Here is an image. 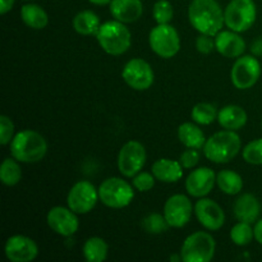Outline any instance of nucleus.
I'll list each match as a JSON object with an SVG mask.
<instances>
[{
    "instance_id": "nucleus-1",
    "label": "nucleus",
    "mask_w": 262,
    "mask_h": 262,
    "mask_svg": "<svg viewBox=\"0 0 262 262\" xmlns=\"http://www.w3.org/2000/svg\"><path fill=\"white\" fill-rule=\"evenodd\" d=\"M188 18L194 30L210 36H216L225 23L224 10L216 0H192Z\"/></svg>"
},
{
    "instance_id": "nucleus-2",
    "label": "nucleus",
    "mask_w": 262,
    "mask_h": 262,
    "mask_svg": "<svg viewBox=\"0 0 262 262\" xmlns=\"http://www.w3.org/2000/svg\"><path fill=\"white\" fill-rule=\"evenodd\" d=\"M46 152H48L46 140L36 130H20L10 142V154L19 163H38L45 158Z\"/></svg>"
},
{
    "instance_id": "nucleus-3",
    "label": "nucleus",
    "mask_w": 262,
    "mask_h": 262,
    "mask_svg": "<svg viewBox=\"0 0 262 262\" xmlns=\"http://www.w3.org/2000/svg\"><path fill=\"white\" fill-rule=\"evenodd\" d=\"M242 147V141L235 130H220L207 138L204 146V154L207 160L215 164L232 161Z\"/></svg>"
},
{
    "instance_id": "nucleus-4",
    "label": "nucleus",
    "mask_w": 262,
    "mask_h": 262,
    "mask_svg": "<svg viewBox=\"0 0 262 262\" xmlns=\"http://www.w3.org/2000/svg\"><path fill=\"white\" fill-rule=\"evenodd\" d=\"M96 38L102 50L109 55H123L132 45V35L125 23L119 20H107L102 23Z\"/></svg>"
},
{
    "instance_id": "nucleus-5",
    "label": "nucleus",
    "mask_w": 262,
    "mask_h": 262,
    "mask_svg": "<svg viewBox=\"0 0 262 262\" xmlns=\"http://www.w3.org/2000/svg\"><path fill=\"white\" fill-rule=\"evenodd\" d=\"M100 201L110 209H124L135 199L133 186L118 177L107 178L99 187Z\"/></svg>"
},
{
    "instance_id": "nucleus-6",
    "label": "nucleus",
    "mask_w": 262,
    "mask_h": 262,
    "mask_svg": "<svg viewBox=\"0 0 262 262\" xmlns=\"http://www.w3.org/2000/svg\"><path fill=\"white\" fill-rule=\"evenodd\" d=\"M216 242L210 233L196 232L184 239L181 257L184 262H210L215 256Z\"/></svg>"
},
{
    "instance_id": "nucleus-7",
    "label": "nucleus",
    "mask_w": 262,
    "mask_h": 262,
    "mask_svg": "<svg viewBox=\"0 0 262 262\" xmlns=\"http://www.w3.org/2000/svg\"><path fill=\"white\" fill-rule=\"evenodd\" d=\"M225 26L238 33L250 30L257 18V8L253 0H230L224 10Z\"/></svg>"
},
{
    "instance_id": "nucleus-8",
    "label": "nucleus",
    "mask_w": 262,
    "mask_h": 262,
    "mask_svg": "<svg viewBox=\"0 0 262 262\" xmlns=\"http://www.w3.org/2000/svg\"><path fill=\"white\" fill-rule=\"evenodd\" d=\"M148 42L151 50L164 59L176 56L181 49V37L178 31L169 23L154 27L148 36Z\"/></svg>"
},
{
    "instance_id": "nucleus-9",
    "label": "nucleus",
    "mask_w": 262,
    "mask_h": 262,
    "mask_svg": "<svg viewBox=\"0 0 262 262\" xmlns=\"http://www.w3.org/2000/svg\"><path fill=\"white\" fill-rule=\"evenodd\" d=\"M146 148L138 141H128L118 154V169L125 178H133L146 164Z\"/></svg>"
},
{
    "instance_id": "nucleus-10",
    "label": "nucleus",
    "mask_w": 262,
    "mask_h": 262,
    "mask_svg": "<svg viewBox=\"0 0 262 262\" xmlns=\"http://www.w3.org/2000/svg\"><path fill=\"white\" fill-rule=\"evenodd\" d=\"M261 76V64L253 55H242L237 58L230 72V79L235 89L248 90L257 83Z\"/></svg>"
},
{
    "instance_id": "nucleus-11",
    "label": "nucleus",
    "mask_w": 262,
    "mask_h": 262,
    "mask_svg": "<svg viewBox=\"0 0 262 262\" xmlns=\"http://www.w3.org/2000/svg\"><path fill=\"white\" fill-rule=\"evenodd\" d=\"M99 200V189L95 188L91 182L79 181L69 189L67 205L76 214L84 215L95 209Z\"/></svg>"
},
{
    "instance_id": "nucleus-12",
    "label": "nucleus",
    "mask_w": 262,
    "mask_h": 262,
    "mask_svg": "<svg viewBox=\"0 0 262 262\" xmlns=\"http://www.w3.org/2000/svg\"><path fill=\"white\" fill-rule=\"evenodd\" d=\"M122 77L125 83L136 91H146L154 84L155 74L152 68L146 60L141 58H133L124 66Z\"/></svg>"
},
{
    "instance_id": "nucleus-13",
    "label": "nucleus",
    "mask_w": 262,
    "mask_h": 262,
    "mask_svg": "<svg viewBox=\"0 0 262 262\" xmlns=\"http://www.w3.org/2000/svg\"><path fill=\"white\" fill-rule=\"evenodd\" d=\"M193 205L191 200L182 193L173 194L164 205V216L170 228H183L191 220Z\"/></svg>"
},
{
    "instance_id": "nucleus-14",
    "label": "nucleus",
    "mask_w": 262,
    "mask_h": 262,
    "mask_svg": "<svg viewBox=\"0 0 262 262\" xmlns=\"http://www.w3.org/2000/svg\"><path fill=\"white\" fill-rule=\"evenodd\" d=\"M74 211L69 207L55 206L49 210L46 223L49 228L61 237H71L76 234L79 228V220Z\"/></svg>"
},
{
    "instance_id": "nucleus-15",
    "label": "nucleus",
    "mask_w": 262,
    "mask_h": 262,
    "mask_svg": "<svg viewBox=\"0 0 262 262\" xmlns=\"http://www.w3.org/2000/svg\"><path fill=\"white\" fill-rule=\"evenodd\" d=\"M194 215L205 229L212 232L222 229L225 223V214L220 205L207 197H202L196 202Z\"/></svg>"
},
{
    "instance_id": "nucleus-16",
    "label": "nucleus",
    "mask_w": 262,
    "mask_h": 262,
    "mask_svg": "<svg viewBox=\"0 0 262 262\" xmlns=\"http://www.w3.org/2000/svg\"><path fill=\"white\" fill-rule=\"evenodd\" d=\"M4 252L10 262H31L37 257L38 247L30 237L17 234L8 238Z\"/></svg>"
},
{
    "instance_id": "nucleus-17",
    "label": "nucleus",
    "mask_w": 262,
    "mask_h": 262,
    "mask_svg": "<svg viewBox=\"0 0 262 262\" xmlns=\"http://www.w3.org/2000/svg\"><path fill=\"white\" fill-rule=\"evenodd\" d=\"M216 183V176L211 168H197L189 173L186 179V189L189 196L202 199L206 197L214 189Z\"/></svg>"
},
{
    "instance_id": "nucleus-18",
    "label": "nucleus",
    "mask_w": 262,
    "mask_h": 262,
    "mask_svg": "<svg viewBox=\"0 0 262 262\" xmlns=\"http://www.w3.org/2000/svg\"><path fill=\"white\" fill-rule=\"evenodd\" d=\"M215 49L225 58H239L246 51V41L235 31H220L215 36Z\"/></svg>"
},
{
    "instance_id": "nucleus-19",
    "label": "nucleus",
    "mask_w": 262,
    "mask_h": 262,
    "mask_svg": "<svg viewBox=\"0 0 262 262\" xmlns=\"http://www.w3.org/2000/svg\"><path fill=\"white\" fill-rule=\"evenodd\" d=\"M109 7L114 19L123 23L136 22L143 13V4L141 0H112Z\"/></svg>"
},
{
    "instance_id": "nucleus-20",
    "label": "nucleus",
    "mask_w": 262,
    "mask_h": 262,
    "mask_svg": "<svg viewBox=\"0 0 262 262\" xmlns=\"http://www.w3.org/2000/svg\"><path fill=\"white\" fill-rule=\"evenodd\" d=\"M233 212L239 222L252 224V223L257 222L258 216H260L261 205L252 193H243L235 200Z\"/></svg>"
},
{
    "instance_id": "nucleus-21",
    "label": "nucleus",
    "mask_w": 262,
    "mask_h": 262,
    "mask_svg": "<svg viewBox=\"0 0 262 262\" xmlns=\"http://www.w3.org/2000/svg\"><path fill=\"white\" fill-rule=\"evenodd\" d=\"M183 166L179 161L171 159H159L152 164L151 171L156 181L163 183H177L183 177Z\"/></svg>"
},
{
    "instance_id": "nucleus-22",
    "label": "nucleus",
    "mask_w": 262,
    "mask_h": 262,
    "mask_svg": "<svg viewBox=\"0 0 262 262\" xmlns=\"http://www.w3.org/2000/svg\"><path fill=\"white\" fill-rule=\"evenodd\" d=\"M248 115L239 105H227L217 113V122L224 129L238 130L247 124Z\"/></svg>"
},
{
    "instance_id": "nucleus-23",
    "label": "nucleus",
    "mask_w": 262,
    "mask_h": 262,
    "mask_svg": "<svg viewBox=\"0 0 262 262\" xmlns=\"http://www.w3.org/2000/svg\"><path fill=\"white\" fill-rule=\"evenodd\" d=\"M178 138L186 147L197 148V150L204 148L205 142H206L205 133L194 122L182 123L178 128Z\"/></svg>"
},
{
    "instance_id": "nucleus-24",
    "label": "nucleus",
    "mask_w": 262,
    "mask_h": 262,
    "mask_svg": "<svg viewBox=\"0 0 262 262\" xmlns=\"http://www.w3.org/2000/svg\"><path fill=\"white\" fill-rule=\"evenodd\" d=\"M101 27L99 15L92 10H82L73 18V28L77 33L83 36H92L99 32Z\"/></svg>"
},
{
    "instance_id": "nucleus-25",
    "label": "nucleus",
    "mask_w": 262,
    "mask_h": 262,
    "mask_svg": "<svg viewBox=\"0 0 262 262\" xmlns=\"http://www.w3.org/2000/svg\"><path fill=\"white\" fill-rule=\"evenodd\" d=\"M20 18L27 27L42 30L48 26L49 15L42 7L37 4H25L20 8Z\"/></svg>"
},
{
    "instance_id": "nucleus-26",
    "label": "nucleus",
    "mask_w": 262,
    "mask_h": 262,
    "mask_svg": "<svg viewBox=\"0 0 262 262\" xmlns=\"http://www.w3.org/2000/svg\"><path fill=\"white\" fill-rule=\"evenodd\" d=\"M216 184L220 191L229 196H235L243 189V179L235 171L225 169L217 173Z\"/></svg>"
},
{
    "instance_id": "nucleus-27",
    "label": "nucleus",
    "mask_w": 262,
    "mask_h": 262,
    "mask_svg": "<svg viewBox=\"0 0 262 262\" xmlns=\"http://www.w3.org/2000/svg\"><path fill=\"white\" fill-rule=\"evenodd\" d=\"M82 252H83V257L86 258V261L102 262L107 258L109 247L102 238L91 237L84 242Z\"/></svg>"
},
{
    "instance_id": "nucleus-28",
    "label": "nucleus",
    "mask_w": 262,
    "mask_h": 262,
    "mask_svg": "<svg viewBox=\"0 0 262 262\" xmlns=\"http://www.w3.org/2000/svg\"><path fill=\"white\" fill-rule=\"evenodd\" d=\"M22 179V169H20L19 161L14 158L4 159L0 168V181L4 186L13 187L18 184Z\"/></svg>"
},
{
    "instance_id": "nucleus-29",
    "label": "nucleus",
    "mask_w": 262,
    "mask_h": 262,
    "mask_svg": "<svg viewBox=\"0 0 262 262\" xmlns=\"http://www.w3.org/2000/svg\"><path fill=\"white\" fill-rule=\"evenodd\" d=\"M191 118L197 124L209 125L217 119V112L210 102H199L192 107Z\"/></svg>"
},
{
    "instance_id": "nucleus-30",
    "label": "nucleus",
    "mask_w": 262,
    "mask_h": 262,
    "mask_svg": "<svg viewBox=\"0 0 262 262\" xmlns=\"http://www.w3.org/2000/svg\"><path fill=\"white\" fill-rule=\"evenodd\" d=\"M253 238H255V232L248 223L239 222L230 230V239L235 246H239V247L250 245Z\"/></svg>"
},
{
    "instance_id": "nucleus-31",
    "label": "nucleus",
    "mask_w": 262,
    "mask_h": 262,
    "mask_svg": "<svg viewBox=\"0 0 262 262\" xmlns=\"http://www.w3.org/2000/svg\"><path fill=\"white\" fill-rule=\"evenodd\" d=\"M142 228L148 234H161L170 228L165 216L158 212H151L142 220Z\"/></svg>"
},
{
    "instance_id": "nucleus-32",
    "label": "nucleus",
    "mask_w": 262,
    "mask_h": 262,
    "mask_svg": "<svg viewBox=\"0 0 262 262\" xmlns=\"http://www.w3.org/2000/svg\"><path fill=\"white\" fill-rule=\"evenodd\" d=\"M154 19L158 25H166L170 23L174 17V8L169 0H158L152 9Z\"/></svg>"
},
{
    "instance_id": "nucleus-33",
    "label": "nucleus",
    "mask_w": 262,
    "mask_h": 262,
    "mask_svg": "<svg viewBox=\"0 0 262 262\" xmlns=\"http://www.w3.org/2000/svg\"><path fill=\"white\" fill-rule=\"evenodd\" d=\"M242 156L246 163L251 165H262V138L247 143L242 150Z\"/></svg>"
},
{
    "instance_id": "nucleus-34",
    "label": "nucleus",
    "mask_w": 262,
    "mask_h": 262,
    "mask_svg": "<svg viewBox=\"0 0 262 262\" xmlns=\"http://www.w3.org/2000/svg\"><path fill=\"white\" fill-rule=\"evenodd\" d=\"M155 181L156 178L152 174V171L148 173V171L141 170L140 173L136 174V176L133 177L132 186L140 192H148L154 188V186H155Z\"/></svg>"
},
{
    "instance_id": "nucleus-35",
    "label": "nucleus",
    "mask_w": 262,
    "mask_h": 262,
    "mask_svg": "<svg viewBox=\"0 0 262 262\" xmlns=\"http://www.w3.org/2000/svg\"><path fill=\"white\" fill-rule=\"evenodd\" d=\"M14 137V124L12 119L7 115L0 117V143L2 146H7L8 143L12 142Z\"/></svg>"
},
{
    "instance_id": "nucleus-36",
    "label": "nucleus",
    "mask_w": 262,
    "mask_h": 262,
    "mask_svg": "<svg viewBox=\"0 0 262 262\" xmlns=\"http://www.w3.org/2000/svg\"><path fill=\"white\" fill-rule=\"evenodd\" d=\"M179 163L184 169H193L200 163V154L197 148H188L181 154Z\"/></svg>"
},
{
    "instance_id": "nucleus-37",
    "label": "nucleus",
    "mask_w": 262,
    "mask_h": 262,
    "mask_svg": "<svg viewBox=\"0 0 262 262\" xmlns=\"http://www.w3.org/2000/svg\"><path fill=\"white\" fill-rule=\"evenodd\" d=\"M214 36L210 35H201L197 37L196 40V49L199 53L201 54H210L215 49V38H212Z\"/></svg>"
},
{
    "instance_id": "nucleus-38",
    "label": "nucleus",
    "mask_w": 262,
    "mask_h": 262,
    "mask_svg": "<svg viewBox=\"0 0 262 262\" xmlns=\"http://www.w3.org/2000/svg\"><path fill=\"white\" fill-rule=\"evenodd\" d=\"M14 5V0H0V13L7 14Z\"/></svg>"
},
{
    "instance_id": "nucleus-39",
    "label": "nucleus",
    "mask_w": 262,
    "mask_h": 262,
    "mask_svg": "<svg viewBox=\"0 0 262 262\" xmlns=\"http://www.w3.org/2000/svg\"><path fill=\"white\" fill-rule=\"evenodd\" d=\"M251 51H252L253 55L256 56H262V37L256 40L255 42L251 46Z\"/></svg>"
},
{
    "instance_id": "nucleus-40",
    "label": "nucleus",
    "mask_w": 262,
    "mask_h": 262,
    "mask_svg": "<svg viewBox=\"0 0 262 262\" xmlns=\"http://www.w3.org/2000/svg\"><path fill=\"white\" fill-rule=\"evenodd\" d=\"M253 232H255V239L262 245V219L257 220L255 228H253Z\"/></svg>"
},
{
    "instance_id": "nucleus-41",
    "label": "nucleus",
    "mask_w": 262,
    "mask_h": 262,
    "mask_svg": "<svg viewBox=\"0 0 262 262\" xmlns=\"http://www.w3.org/2000/svg\"><path fill=\"white\" fill-rule=\"evenodd\" d=\"M89 2L95 5H109L112 0H89Z\"/></svg>"
},
{
    "instance_id": "nucleus-42",
    "label": "nucleus",
    "mask_w": 262,
    "mask_h": 262,
    "mask_svg": "<svg viewBox=\"0 0 262 262\" xmlns=\"http://www.w3.org/2000/svg\"><path fill=\"white\" fill-rule=\"evenodd\" d=\"M261 127H262V124H261Z\"/></svg>"
}]
</instances>
